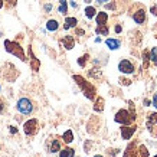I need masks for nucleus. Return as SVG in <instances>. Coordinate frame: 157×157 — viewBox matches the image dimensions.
Returning <instances> with one entry per match:
<instances>
[{"label":"nucleus","mask_w":157,"mask_h":157,"mask_svg":"<svg viewBox=\"0 0 157 157\" xmlns=\"http://www.w3.org/2000/svg\"><path fill=\"white\" fill-rule=\"evenodd\" d=\"M62 140H63V143L71 144L74 141V133H72V130H67L65 133L62 134Z\"/></svg>","instance_id":"nucleus-18"},{"label":"nucleus","mask_w":157,"mask_h":157,"mask_svg":"<svg viewBox=\"0 0 157 157\" xmlns=\"http://www.w3.org/2000/svg\"><path fill=\"white\" fill-rule=\"evenodd\" d=\"M148 154H150V153H148V150H147L146 146L141 144V146H138L137 147V156L138 157H148Z\"/></svg>","instance_id":"nucleus-22"},{"label":"nucleus","mask_w":157,"mask_h":157,"mask_svg":"<svg viewBox=\"0 0 157 157\" xmlns=\"http://www.w3.org/2000/svg\"><path fill=\"white\" fill-rule=\"evenodd\" d=\"M114 121L121 124V125H130V124H133L136 121V115L131 114L128 109H120L118 113L115 114Z\"/></svg>","instance_id":"nucleus-3"},{"label":"nucleus","mask_w":157,"mask_h":157,"mask_svg":"<svg viewBox=\"0 0 157 157\" xmlns=\"http://www.w3.org/2000/svg\"><path fill=\"white\" fill-rule=\"evenodd\" d=\"M147 124H157V113H148Z\"/></svg>","instance_id":"nucleus-27"},{"label":"nucleus","mask_w":157,"mask_h":157,"mask_svg":"<svg viewBox=\"0 0 157 157\" xmlns=\"http://www.w3.org/2000/svg\"><path fill=\"white\" fill-rule=\"evenodd\" d=\"M61 43L63 45L65 49L71 51V49L75 46V39H74V36H71V35H67V36H63V38L61 39Z\"/></svg>","instance_id":"nucleus-10"},{"label":"nucleus","mask_w":157,"mask_h":157,"mask_svg":"<svg viewBox=\"0 0 157 157\" xmlns=\"http://www.w3.org/2000/svg\"><path fill=\"white\" fill-rule=\"evenodd\" d=\"M134 63L128 59H123V61H120L118 63V71L121 74H125V75H130V74H133L134 72Z\"/></svg>","instance_id":"nucleus-6"},{"label":"nucleus","mask_w":157,"mask_h":157,"mask_svg":"<svg viewBox=\"0 0 157 157\" xmlns=\"http://www.w3.org/2000/svg\"><path fill=\"white\" fill-rule=\"evenodd\" d=\"M147 128L153 137H157V125L156 124H147Z\"/></svg>","instance_id":"nucleus-28"},{"label":"nucleus","mask_w":157,"mask_h":157,"mask_svg":"<svg viewBox=\"0 0 157 157\" xmlns=\"http://www.w3.org/2000/svg\"><path fill=\"white\" fill-rule=\"evenodd\" d=\"M105 45L108 46L111 51H115V49H118L121 46V42H120L118 39H114V38H108L105 40Z\"/></svg>","instance_id":"nucleus-12"},{"label":"nucleus","mask_w":157,"mask_h":157,"mask_svg":"<svg viewBox=\"0 0 157 157\" xmlns=\"http://www.w3.org/2000/svg\"><path fill=\"white\" fill-rule=\"evenodd\" d=\"M16 108H17V111H19L20 114L29 115V114H32V113H33L35 104H33V101H32V100H29V98L23 97V98H20V100L17 101Z\"/></svg>","instance_id":"nucleus-4"},{"label":"nucleus","mask_w":157,"mask_h":157,"mask_svg":"<svg viewBox=\"0 0 157 157\" xmlns=\"http://www.w3.org/2000/svg\"><path fill=\"white\" fill-rule=\"evenodd\" d=\"M88 59H90V55L88 53H85V55H82V56L78 58V65L81 68H85L86 65V62H88Z\"/></svg>","instance_id":"nucleus-25"},{"label":"nucleus","mask_w":157,"mask_h":157,"mask_svg":"<svg viewBox=\"0 0 157 157\" xmlns=\"http://www.w3.org/2000/svg\"><path fill=\"white\" fill-rule=\"evenodd\" d=\"M76 23H78L76 17H67L65 19V25H63V29L68 30L69 28H76Z\"/></svg>","instance_id":"nucleus-19"},{"label":"nucleus","mask_w":157,"mask_h":157,"mask_svg":"<svg viewBox=\"0 0 157 157\" xmlns=\"http://www.w3.org/2000/svg\"><path fill=\"white\" fill-rule=\"evenodd\" d=\"M23 131H25L26 136H29V137H32V136H35V134H38V131H39V121L36 118L28 120V121L23 124Z\"/></svg>","instance_id":"nucleus-5"},{"label":"nucleus","mask_w":157,"mask_h":157,"mask_svg":"<svg viewBox=\"0 0 157 157\" xmlns=\"http://www.w3.org/2000/svg\"><path fill=\"white\" fill-rule=\"evenodd\" d=\"M118 151H120V150H108V156H111V157H117Z\"/></svg>","instance_id":"nucleus-32"},{"label":"nucleus","mask_w":157,"mask_h":157,"mask_svg":"<svg viewBox=\"0 0 157 157\" xmlns=\"http://www.w3.org/2000/svg\"><path fill=\"white\" fill-rule=\"evenodd\" d=\"M75 33L79 35V36H84V35H85V32H84L82 29H79V28H75Z\"/></svg>","instance_id":"nucleus-33"},{"label":"nucleus","mask_w":157,"mask_h":157,"mask_svg":"<svg viewBox=\"0 0 157 157\" xmlns=\"http://www.w3.org/2000/svg\"><path fill=\"white\" fill-rule=\"evenodd\" d=\"M148 56H150V62H151L153 65H156L157 67V46L156 48H153L150 52H148Z\"/></svg>","instance_id":"nucleus-23"},{"label":"nucleus","mask_w":157,"mask_h":157,"mask_svg":"<svg viewBox=\"0 0 157 157\" xmlns=\"http://www.w3.org/2000/svg\"><path fill=\"white\" fill-rule=\"evenodd\" d=\"M107 20H108V13H105V12H100V13L95 14L97 25H107Z\"/></svg>","instance_id":"nucleus-14"},{"label":"nucleus","mask_w":157,"mask_h":157,"mask_svg":"<svg viewBox=\"0 0 157 157\" xmlns=\"http://www.w3.org/2000/svg\"><path fill=\"white\" fill-rule=\"evenodd\" d=\"M136 130H137V125L136 124H130V125H123L121 127V137L123 140H130V138L133 137V134L136 133Z\"/></svg>","instance_id":"nucleus-7"},{"label":"nucleus","mask_w":157,"mask_h":157,"mask_svg":"<svg viewBox=\"0 0 157 157\" xmlns=\"http://www.w3.org/2000/svg\"><path fill=\"white\" fill-rule=\"evenodd\" d=\"M133 19H134V22L138 23V25L144 23V22H146V9L140 6L138 10H136V12L133 13Z\"/></svg>","instance_id":"nucleus-8"},{"label":"nucleus","mask_w":157,"mask_h":157,"mask_svg":"<svg viewBox=\"0 0 157 157\" xmlns=\"http://www.w3.org/2000/svg\"><path fill=\"white\" fill-rule=\"evenodd\" d=\"M45 10H46V12H51V10H52V5H45Z\"/></svg>","instance_id":"nucleus-37"},{"label":"nucleus","mask_w":157,"mask_h":157,"mask_svg":"<svg viewBox=\"0 0 157 157\" xmlns=\"http://www.w3.org/2000/svg\"><path fill=\"white\" fill-rule=\"evenodd\" d=\"M88 74H90V76H94V78H101V76H102V74H101L100 69H95V68H92Z\"/></svg>","instance_id":"nucleus-29"},{"label":"nucleus","mask_w":157,"mask_h":157,"mask_svg":"<svg viewBox=\"0 0 157 157\" xmlns=\"http://www.w3.org/2000/svg\"><path fill=\"white\" fill-rule=\"evenodd\" d=\"M3 6H5V2H3V0H0V9H2Z\"/></svg>","instance_id":"nucleus-39"},{"label":"nucleus","mask_w":157,"mask_h":157,"mask_svg":"<svg viewBox=\"0 0 157 157\" xmlns=\"http://www.w3.org/2000/svg\"><path fill=\"white\" fill-rule=\"evenodd\" d=\"M46 29H48L49 32H55V30L59 29V23H58L55 19H51L46 22Z\"/></svg>","instance_id":"nucleus-20"},{"label":"nucleus","mask_w":157,"mask_h":157,"mask_svg":"<svg viewBox=\"0 0 157 157\" xmlns=\"http://www.w3.org/2000/svg\"><path fill=\"white\" fill-rule=\"evenodd\" d=\"M72 78H74V81L76 82V85L81 88L82 91V94L88 98V100L91 101H94L95 100V97H97V90H95V86L92 85L91 82H88L84 78L82 75H72Z\"/></svg>","instance_id":"nucleus-1"},{"label":"nucleus","mask_w":157,"mask_h":157,"mask_svg":"<svg viewBox=\"0 0 157 157\" xmlns=\"http://www.w3.org/2000/svg\"><path fill=\"white\" fill-rule=\"evenodd\" d=\"M154 157H157V154H156V156H154Z\"/></svg>","instance_id":"nucleus-43"},{"label":"nucleus","mask_w":157,"mask_h":157,"mask_svg":"<svg viewBox=\"0 0 157 157\" xmlns=\"http://www.w3.org/2000/svg\"><path fill=\"white\" fill-rule=\"evenodd\" d=\"M9 131L12 134H16V133H17V128H16V127H13V125H10V127H9Z\"/></svg>","instance_id":"nucleus-34"},{"label":"nucleus","mask_w":157,"mask_h":157,"mask_svg":"<svg viewBox=\"0 0 157 157\" xmlns=\"http://www.w3.org/2000/svg\"><path fill=\"white\" fill-rule=\"evenodd\" d=\"M3 2H6L7 7H14V6H16V3H17V0H3Z\"/></svg>","instance_id":"nucleus-30"},{"label":"nucleus","mask_w":157,"mask_h":157,"mask_svg":"<svg viewBox=\"0 0 157 157\" xmlns=\"http://www.w3.org/2000/svg\"><path fill=\"white\" fill-rule=\"evenodd\" d=\"M0 91H2V85H0Z\"/></svg>","instance_id":"nucleus-42"},{"label":"nucleus","mask_w":157,"mask_h":157,"mask_svg":"<svg viewBox=\"0 0 157 157\" xmlns=\"http://www.w3.org/2000/svg\"><path fill=\"white\" fill-rule=\"evenodd\" d=\"M95 32L98 35H101V36H108V33H109L108 25H98L95 29Z\"/></svg>","instance_id":"nucleus-17"},{"label":"nucleus","mask_w":157,"mask_h":157,"mask_svg":"<svg viewBox=\"0 0 157 157\" xmlns=\"http://www.w3.org/2000/svg\"><path fill=\"white\" fill-rule=\"evenodd\" d=\"M121 30H123V28H121L120 25H117V26H115V32H117V33H120Z\"/></svg>","instance_id":"nucleus-38"},{"label":"nucleus","mask_w":157,"mask_h":157,"mask_svg":"<svg viewBox=\"0 0 157 157\" xmlns=\"http://www.w3.org/2000/svg\"><path fill=\"white\" fill-rule=\"evenodd\" d=\"M95 14H97L95 7H92V6H88V7H85V16L88 17V19H92Z\"/></svg>","instance_id":"nucleus-24"},{"label":"nucleus","mask_w":157,"mask_h":157,"mask_svg":"<svg viewBox=\"0 0 157 157\" xmlns=\"http://www.w3.org/2000/svg\"><path fill=\"white\" fill-rule=\"evenodd\" d=\"M5 49L9 53H12L13 56L19 58L20 61H23V62L28 61V58L25 55V51H23V48L20 46V43L14 42V40H5Z\"/></svg>","instance_id":"nucleus-2"},{"label":"nucleus","mask_w":157,"mask_h":157,"mask_svg":"<svg viewBox=\"0 0 157 157\" xmlns=\"http://www.w3.org/2000/svg\"><path fill=\"white\" fill-rule=\"evenodd\" d=\"M153 105H154V107L157 108V92L154 94V97H153Z\"/></svg>","instance_id":"nucleus-35"},{"label":"nucleus","mask_w":157,"mask_h":157,"mask_svg":"<svg viewBox=\"0 0 157 157\" xmlns=\"http://www.w3.org/2000/svg\"><path fill=\"white\" fill-rule=\"evenodd\" d=\"M148 62H150V56H148V51L144 49L143 51V67L147 69L148 68Z\"/></svg>","instance_id":"nucleus-26"},{"label":"nucleus","mask_w":157,"mask_h":157,"mask_svg":"<svg viewBox=\"0 0 157 157\" xmlns=\"http://www.w3.org/2000/svg\"><path fill=\"white\" fill-rule=\"evenodd\" d=\"M94 157H104V156H101V154H95Z\"/></svg>","instance_id":"nucleus-41"},{"label":"nucleus","mask_w":157,"mask_h":157,"mask_svg":"<svg viewBox=\"0 0 157 157\" xmlns=\"http://www.w3.org/2000/svg\"><path fill=\"white\" fill-rule=\"evenodd\" d=\"M59 157H75V150L71 147H65L59 150Z\"/></svg>","instance_id":"nucleus-16"},{"label":"nucleus","mask_w":157,"mask_h":157,"mask_svg":"<svg viewBox=\"0 0 157 157\" xmlns=\"http://www.w3.org/2000/svg\"><path fill=\"white\" fill-rule=\"evenodd\" d=\"M62 148V144H61V140H52L51 144H49V151L51 153H59V150Z\"/></svg>","instance_id":"nucleus-15"},{"label":"nucleus","mask_w":157,"mask_h":157,"mask_svg":"<svg viewBox=\"0 0 157 157\" xmlns=\"http://www.w3.org/2000/svg\"><path fill=\"white\" fill-rule=\"evenodd\" d=\"M94 111H97V113H102L104 111V98L102 97H95V100H94Z\"/></svg>","instance_id":"nucleus-13"},{"label":"nucleus","mask_w":157,"mask_h":157,"mask_svg":"<svg viewBox=\"0 0 157 157\" xmlns=\"http://www.w3.org/2000/svg\"><path fill=\"white\" fill-rule=\"evenodd\" d=\"M5 109H6V104H5V101L0 98V114H3L5 113Z\"/></svg>","instance_id":"nucleus-31"},{"label":"nucleus","mask_w":157,"mask_h":157,"mask_svg":"<svg viewBox=\"0 0 157 157\" xmlns=\"http://www.w3.org/2000/svg\"><path fill=\"white\" fill-rule=\"evenodd\" d=\"M123 157H138L137 156V144L136 141L130 143L127 147H125V151H124Z\"/></svg>","instance_id":"nucleus-9"},{"label":"nucleus","mask_w":157,"mask_h":157,"mask_svg":"<svg viewBox=\"0 0 157 157\" xmlns=\"http://www.w3.org/2000/svg\"><path fill=\"white\" fill-rule=\"evenodd\" d=\"M29 55H30V67H32V71L38 72L39 68H40V62H39V59L33 55V52H32V48L29 46Z\"/></svg>","instance_id":"nucleus-11"},{"label":"nucleus","mask_w":157,"mask_h":157,"mask_svg":"<svg viewBox=\"0 0 157 157\" xmlns=\"http://www.w3.org/2000/svg\"><path fill=\"white\" fill-rule=\"evenodd\" d=\"M150 10H151V13L154 14V16H157V6H153Z\"/></svg>","instance_id":"nucleus-36"},{"label":"nucleus","mask_w":157,"mask_h":157,"mask_svg":"<svg viewBox=\"0 0 157 157\" xmlns=\"http://www.w3.org/2000/svg\"><path fill=\"white\" fill-rule=\"evenodd\" d=\"M58 12H59L61 14H67L68 13V3H67V0H59Z\"/></svg>","instance_id":"nucleus-21"},{"label":"nucleus","mask_w":157,"mask_h":157,"mask_svg":"<svg viewBox=\"0 0 157 157\" xmlns=\"http://www.w3.org/2000/svg\"><path fill=\"white\" fill-rule=\"evenodd\" d=\"M97 2H98V3H101V5H102V3H105V2H108V0H97Z\"/></svg>","instance_id":"nucleus-40"}]
</instances>
